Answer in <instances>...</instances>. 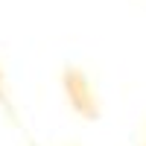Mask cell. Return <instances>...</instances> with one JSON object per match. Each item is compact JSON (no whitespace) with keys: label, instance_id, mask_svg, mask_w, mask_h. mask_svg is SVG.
Returning a JSON list of instances; mask_svg holds the SVG:
<instances>
[{"label":"cell","instance_id":"6da1fadb","mask_svg":"<svg viewBox=\"0 0 146 146\" xmlns=\"http://www.w3.org/2000/svg\"><path fill=\"white\" fill-rule=\"evenodd\" d=\"M62 88H64L67 105L82 120H100V96H96V88L91 85L88 73L79 64H67L62 70Z\"/></svg>","mask_w":146,"mask_h":146},{"label":"cell","instance_id":"7a4b0ae2","mask_svg":"<svg viewBox=\"0 0 146 146\" xmlns=\"http://www.w3.org/2000/svg\"><path fill=\"white\" fill-rule=\"evenodd\" d=\"M0 105L9 111V117H15V108L9 102V91H6V79H3V67H0Z\"/></svg>","mask_w":146,"mask_h":146},{"label":"cell","instance_id":"3957f363","mask_svg":"<svg viewBox=\"0 0 146 146\" xmlns=\"http://www.w3.org/2000/svg\"><path fill=\"white\" fill-rule=\"evenodd\" d=\"M140 146H146V126H143V140H140Z\"/></svg>","mask_w":146,"mask_h":146}]
</instances>
